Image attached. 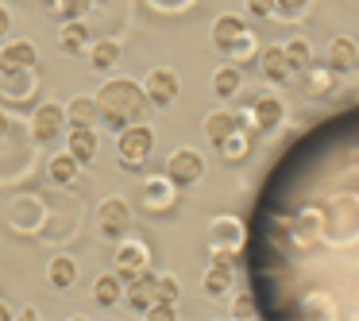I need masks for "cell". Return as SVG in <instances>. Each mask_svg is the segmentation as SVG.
Masks as SVG:
<instances>
[{"mask_svg":"<svg viewBox=\"0 0 359 321\" xmlns=\"http://www.w3.org/2000/svg\"><path fill=\"white\" fill-rule=\"evenodd\" d=\"M328 66H332L336 74H344V70L355 66V43H351L348 35H336L332 39V47H328Z\"/></svg>","mask_w":359,"mask_h":321,"instance_id":"cell-17","label":"cell"},{"mask_svg":"<svg viewBox=\"0 0 359 321\" xmlns=\"http://www.w3.org/2000/svg\"><path fill=\"white\" fill-rule=\"evenodd\" d=\"M120 294H124V282H120V275H97L93 279V298L101 306H116Z\"/></svg>","mask_w":359,"mask_h":321,"instance_id":"cell-23","label":"cell"},{"mask_svg":"<svg viewBox=\"0 0 359 321\" xmlns=\"http://www.w3.org/2000/svg\"><path fill=\"white\" fill-rule=\"evenodd\" d=\"M143 93H147L151 105H158V109H166V105L178 97V74L166 70V66H155V70L147 74V81H143Z\"/></svg>","mask_w":359,"mask_h":321,"instance_id":"cell-7","label":"cell"},{"mask_svg":"<svg viewBox=\"0 0 359 321\" xmlns=\"http://www.w3.org/2000/svg\"><path fill=\"white\" fill-rule=\"evenodd\" d=\"M259 63H263V74L271 81H286L290 74H294V66H290V58H286L282 47H266L263 55H259Z\"/></svg>","mask_w":359,"mask_h":321,"instance_id":"cell-16","label":"cell"},{"mask_svg":"<svg viewBox=\"0 0 359 321\" xmlns=\"http://www.w3.org/2000/svg\"><path fill=\"white\" fill-rule=\"evenodd\" d=\"M248 151H251V136L240 132V128H236V132L228 136L224 143H220V155H224V159H243Z\"/></svg>","mask_w":359,"mask_h":321,"instance_id":"cell-28","label":"cell"},{"mask_svg":"<svg viewBox=\"0 0 359 321\" xmlns=\"http://www.w3.org/2000/svg\"><path fill=\"white\" fill-rule=\"evenodd\" d=\"M232 132H236V117H232V112H209V117H205V136H209L212 148H220Z\"/></svg>","mask_w":359,"mask_h":321,"instance_id":"cell-19","label":"cell"},{"mask_svg":"<svg viewBox=\"0 0 359 321\" xmlns=\"http://www.w3.org/2000/svg\"><path fill=\"white\" fill-rule=\"evenodd\" d=\"M97 4H104V0H97Z\"/></svg>","mask_w":359,"mask_h":321,"instance_id":"cell-39","label":"cell"},{"mask_svg":"<svg viewBox=\"0 0 359 321\" xmlns=\"http://www.w3.org/2000/svg\"><path fill=\"white\" fill-rule=\"evenodd\" d=\"M35 63H39V51L27 39H16L0 51V74H24V70H32Z\"/></svg>","mask_w":359,"mask_h":321,"instance_id":"cell-10","label":"cell"},{"mask_svg":"<svg viewBox=\"0 0 359 321\" xmlns=\"http://www.w3.org/2000/svg\"><path fill=\"white\" fill-rule=\"evenodd\" d=\"M209 240H212V259L217 263H236V251L243 244V225L236 217H217Z\"/></svg>","mask_w":359,"mask_h":321,"instance_id":"cell-3","label":"cell"},{"mask_svg":"<svg viewBox=\"0 0 359 321\" xmlns=\"http://www.w3.org/2000/svg\"><path fill=\"white\" fill-rule=\"evenodd\" d=\"M143 313H147L151 321H174V302H166V298H155V302H151Z\"/></svg>","mask_w":359,"mask_h":321,"instance_id":"cell-31","label":"cell"},{"mask_svg":"<svg viewBox=\"0 0 359 321\" xmlns=\"http://www.w3.org/2000/svg\"><path fill=\"white\" fill-rule=\"evenodd\" d=\"M147 93H143L140 81L132 78H112L101 86V93H97V112L104 117V124L112 128H128L135 124V120H143V112H147Z\"/></svg>","mask_w":359,"mask_h":321,"instance_id":"cell-1","label":"cell"},{"mask_svg":"<svg viewBox=\"0 0 359 321\" xmlns=\"http://www.w3.org/2000/svg\"><path fill=\"white\" fill-rule=\"evenodd\" d=\"M8 27H12V16H8V8L0 4V35H8Z\"/></svg>","mask_w":359,"mask_h":321,"instance_id":"cell-36","label":"cell"},{"mask_svg":"<svg viewBox=\"0 0 359 321\" xmlns=\"http://www.w3.org/2000/svg\"><path fill=\"white\" fill-rule=\"evenodd\" d=\"M201 174H205V159L194 148H178L166 163V178L174 186H194V182H201Z\"/></svg>","mask_w":359,"mask_h":321,"instance_id":"cell-5","label":"cell"},{"mask_svg":"<svg viewBox=\"0 0 359 321\" xmlns=\"http://www.w3.org/2000/svg\"><path fill=\"white\" fill-rule=\"evenodd\" d=\"M97 148H101V143H97V132H93V128L70 124V132H66V151H70V155L78 159L81 166L97 159Z\"/></svg>","mask_w":359,"mask_h":321,"instance_id":"cell-11","label":"cell"},{"mask_svg":"<svg viewBox=\"0 0 359 321\" xmlns=\"http://www.w3.org/2000/svg\"><path fill=\"white\" fill-rule=\"evenodd\" d=\"M243 32H248V27H243V20H240V16H220L217 24H212V43H217L220 51H228Z\"/></svg>","mask_w":359,"mask_h":321,"instance_id":"cell-20","label":"cell"},{"mask_svg":"<svg viewBox=\"0 0 359 321\" xmlns=\"http://www.w3.org/2000/svg\"><path fill=\"white\" fill-rule=\"evenodd\" d=\"M274 4H278L274 12H286V16H297V12H302L305 4H309V0H274Z\"/></svg>","mask_w":359,"mask_h":321,"instance_id":"cell-35","label":"cell"},{"mask_svg":"<svg viewBox=\"0 0 359 321\" xmlns=\"http://www.w3.org/2000/svg\"><path fill=\"white\" fill-rule=\"evenodd\" d=\"M97 228H101L109 240H120V236L132 228V205L124 197H104L97 205Z\"/></svg>","mask_w":359,"mask_h":321,"instance_id":"cell-4","label":"cell"},{"mask_svg":"<svg viewBox=\"0 0 359 321\" xmlns=\"http://www.w3.org/2000/svg\"><path fill=\"white\" fill-rule=\"evenodd\" d=\"M232 313H236V317H255V302H251L248 294H240V298H236V306H232Z\"/></svg>","mask_w":359,"mask_h":321,"instance_id":"cell-34","label":"cell"},{"mask_svg":"<svg viewBox=\"0 0 359 321\" xmlns=\"http://www.w3.org/2000/svg\"><path fill=\"white\" fill-rule=\"evenodd\" d=\"M89 58H93V70H112V66L120 63V43L112 39H101L89 47Z\"/></svg>","mask_w":359,"mask_h":321,"instance_id":"cell-24","label":"cell"},{"mask_svg":"<svg viewBox=\"0 0 359 321\" xmlns=\"http://www.w3.org/2000/svg\"><path fill=\"white\" fill-rule=\"evenodd\" d=\"M8 132V117H4V109H0V136Z\"/></svg>","mask_w":359,"mask_h":321,"instance_id":"cell-37","label":"cell"},{"mask_svg":"<svg viewBox=\"0 0 359 321\" xmlns=\"http://www.w3.org/2000/svg\"><path fill=\"white\" fill-rule=\"evenodd\" d=\"M116 151H120V163H124V171H140L143 163H147V155L155 151V132H151L147 124H128L120 128L116 136Z\"/></svg>","mask_w":359,"mask_h":321,"instance_id":"cell-2","label":"cell"},{"mask_svg":"<svg viewBox=\"0 0 359 321\" xmlns=\"http://www.w3.org/2000/svg\"><path fill=\"white\" fill-rule=\"evenodd\" d=\"M201 290L212 294V298L228 294V290H232V263H217V259H212V267L205 271V279H201Z\"/></svg>","mask_w":359,"mask_h":321,"instance_id":"cell-15","label":"cell"},{"mask_svg":"<svg viewBox=\"0 0 359 321\" xmlns=\"http://www.w3.org/2000/svg\"><path fill=\"white\" fill-rule=\"evenodd\" d=\"M178 294H182L178 279H174V275H158V298H166V302H174Z\"/></svg>","mask_w":359,"mask_h":321,"instance_id":"cell-32","label":"cell"},{"mask_svg":"<svg viewBox=\"0 0 359 321\" xmlns=\"http://www.w3.org/2000/svg\"><path fill=\"white\" fill-rule=\"evenodd\" d=\"M47 282L55 290H70L74 282H78V263H74L70 256H55L47 263Z\"/></svg>","mask_w":359,"mask_h":321,"instance_id":"cell-13","label":"cell"},{"mask_svg":"<svg viewBox=\"0 0 359 321\" xmlns=\"http://www.w3.org/2000/svg\"><path fill=\"white\" fill-rule=\"evenodd\" d=\"M155 298H158V279L151 271H140L135 279H128V302H132L135 310H147Z\"/></svg>","mask_w":359,"mask_h":321,"instance_id":"cell-12","label":"cell"},{"mask_svg":"<svg viewBox=\"0 0 359 321\" xmlns=\"http://www.w3.org/2000/svg\"><path fill=\"white\" fill-rule=\"evenodd\" d=\"M47 4H50V12L62 16V20H81L93 8V0H47Z\"/></svg>","mask_w":359,"mask_h":321,"instance_id":"cell-27","label":"cell"},{"mask_svg":"<svg viewBox=\"0 0 359 321\" xmlns=\"http://www.w3.org/2000/svg\"><path fill=\"white\" fill-rule=\"evenodd\" d=\"M282 51H286V58H290V66H294V70H309L313 55H309V43H305V39H290Z\"/></svg>","mask_w":359,"mask_h":321,"instance_id":"cell-29","label":"cell"},{"mask_svg":"<svg viewBox=\"0 0 359 321\" xmlns=\"http://www.w3.org/2000/svg\"><path fill=\"white\" fill-rule=\"evenodd\" d=\"M62 128H70L62 105H39V109L32 112V136H35V140H43V143L58 140V136H62Z\"/></svg>","mask_w":359,"mask_h":321,"instance_id":"cell-6","label":"cell"},{"mask_svg":"<svg viewBox=\"0 0 359 321\" xmlns=\"http://www.w3.org/2000/svg\"><path fill=\"white\" fill-rule=\"evenodd\" d=\"M240 86H243V74H240V66H220L217 74H212V93L217 97H236L240 93Z\"/></svg>","mask_w":359,"mask_h":321,"instance_id":"cell-22","label":"cell"},{"mask_svg":"<svg viewBox=\"0 0 359 321\" xmlns=\"http://www.w3.org/2000/svg\"><path fill=\"white\" fill-rule=\"evenodd\" d=\"M97 117H101V112H97V97H70V105H66V120H70V124L93 128Z\"/></svg>","mask_w":359,"mask_h":321,"instance_id":"cell-18","label":"cell"},{"mask_svg":"<svg viewBox=\"0 0 359 321\" xmlns=\"http://www.w3.org/2000/svg\"><path fill=\"white\" fill-rule=\"evenodd\" d=\"M78 171H81V163L70 155V151H66V155H55V159H50V178H55L58 186H70V182L78 178Z\"/></svg>","mask_w":359,"mask_h":321,"instance_id":"cell-25","label":"cell"},{"mask_svg":"<svg viewBox=\"0 0 359 321\" xmlns=\"http://www.w3.org/2000/svg\"><path fill=\"white\" fill-rule=\"evenodd\" d=\"M282 101L278 97H259L255 101V109H251V117H255V124H259V132H266V128H278V120H282Z\"/></svg>","mask_w":359,"mask_h":321,"instance_id":"cell-21","label":"cell"},{"mask_svg":"<svg viewBox=\"0 0 359 321\" xmlns=\"http://www.w3.org/2000/svg\"><path fill=\"white\" fill-rule=\"evenodd\" d=\"M147 244H140V240H124L116 248V275H120V282H128V279H135L140 271H147Z\"/></svg>","mask_w":359,"mask_h":321,"instance_id":"cell-9","label":"cell"},{"mask_svg":"<svg viewBox=\"0 0 359 321\" xmlns=\"http://www.w3.org/2000/svg\"><path fill=\"white\" fill-rule=\"evenodd\" d=\"M58 47H62L66 55H81V51H89V27L81 24V20H66L62 35H58Z\"/></svg>","mask_w":359,"mask_h":321,"instance_id":"cell-14","label":"cell"},{"mask_svg":"<svg viewBox=\"0 0 359 321\" xmlns=\"http://www.w3.org/2000/svg\"><path fill=\"white\" fill-rule=\"evenodd\" d=\"M8 317H12V310H8L4 302H0V321H8Z\"/></svg>","mask_w":359,"mask_h":321,"instance_id":"cell-38","label":"cell"},{"mask_svg":"<svg viewBox=\"0 0 359 321\" xmlns=\"http://www.w3.org/2000/svg\"><path fill=\"white\" fill-rule=\"evenodd\" d=\"M274 8H278L274 0H248V12H251V16H274Z\"/></svg>","mask_w":359,"mask_h":321,"instance_id":"cell-33","label":"cell"},{"mask_svg":"<svg viewBox=\"0 0 359 321\" xmlns=\"http://www.w3.org/2000/svg\"><path fill=\"white\" fill-rule=\"evenodd\" d=\"M332 86H336V70H332V66H313L309 63V93L313 97H325V93H332Z\"/></svg>","mask_w":359,"mask_h":321,"instance_id":"cell-26","label":"cell"},{"mask_svg":"<svg viewBox=\"0 0 359 321\" xmlns=\"http://www.w3.org/2000/svg\"><path fill=\"white\" fill-rule=\"evenodd\" d=\"M228 55H232L236 63H243V58H251V55H255V35H251V32H243L240 39H236L232 47H228Z\"/></svg>","mask_w":359,"mask_h":321,"instance_id":"cell-30","label":"cell"},{"mask_svg":"<svg viewBox=\"0 0 359 321\" xmlns=\"http://www.w3.org/2000/svg\"><path fill=\"white\" fill-rule=\"evenodd\" d=\"M140 202L147 213H170L178 205V190H174L170 178H151V182H143Z\"/></svg>","mask_w":359,"mask_h":321,"instance_id":"cell-8","label":"cell"}]
</instances>
